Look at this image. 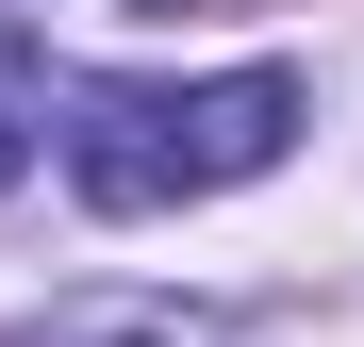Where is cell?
Wrapping results in <instances>:
<instances>
[{
  "label": "cell",
  "mask_w": 364,
  "mask_h": 347,
  "mask_svg": "<svg viewBox=\"0 0 364 347\" xmlns=\"http://www.w3.org/2000/svg\"><path fill=\"white\" fill-rule=\"evenodd\" d=\"M298 149V67H232V83H67V182L100 215H166L215 182H265Z\"/></svg>",
  "instance_id": "obj_1"
},
{
  "label": "cell",
  "mask_w": 364,
  "mask_h": 347,
  "mask_svg": "<svg viewBox=\"0 0 364 347\" xmlns=\"http://www.w3.org/2000/svg\"><path fill=\"white\" fill-rule=\"evenodd\" d=\"M17 347H232V314H182V298H83V314H50Z\"/></svg>",
  "instance_id": "obj_2"
},
{
  "label": "cell",
  "mask_w": 364,
  "mask_h": 347,
  "mask_svg": "<svg viewBox=\"0 0 364 347\" xmlns=\"http://www.w3.org/2000/svg\"><path fill=\"white\" fill-rule=\"evenodd\" d=\"M17 165H33V67L0 50V199H17Z\"/></svg>",
  "instance_id": "obj_3"
},
{
  "label": "cell",
  "mask_w": 364,
  "mask_h": 347,
  "mask_svg": "<svg viewBox=\"0 0 364 347\" xmlns=\"http://www.w3.org/2000/svg\"><path fill=\"white\" fill-rule=\"evenodd\" d=\"M133 17H182V0H133Z\"/></svg>",
  "instance_id": "obj_4"
}]
</instances>
